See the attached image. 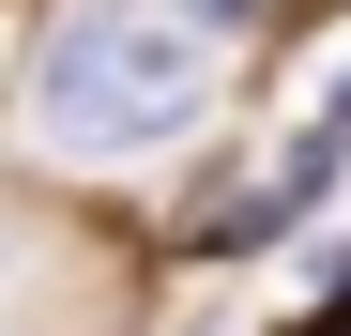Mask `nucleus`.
<instances>
[{
	"label": "nucleus",
	"mask_w": 351,
	"mask_h": 336,
	"mask_svg": "<svg viewBox=\"0 0 351 336\" xmlns=\"http://www.w3.org/2000/svg\"><path fill=\"white\" fill-rule=\"evenodd\" d=\"M214 107V31L168 0H77L31 62V138L46 153H153Z\"/></svg>",
	"instance_id": "obj_1"
}]
</instances>
